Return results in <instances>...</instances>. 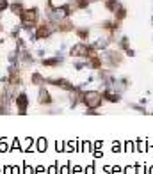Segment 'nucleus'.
<instances>
[{"label":"nucleus","mask_w":153,"mask_h":174,"mask_svg":"<svg viewBox=\"0 0 153 174\" xmlns=\"http://www.w3.org/2000/svg\"><path fill=\"white\" fill-rule=\"evenodd\" d=\"M125 147H126V151H132V149H134V144H132V142H126Z\"/></svg>","instance_id":"nucleus-19"},{"label":"nucleus","mask_w":153,"mask_h":174,"mask_svg":"<svg viewBox=\"0 0 153 174\" xmlns=\"http://www.w3.org/2000/svg\"><path fill=\"white\" fill-rule=\"evenodd\" d=\"M20 18H21L25 27H34L36 21H37V11L36 9H27V11H23L20 14Z\"/></svg>","instance_id":"nucleus-2"},{"label":"nucleus","mask_w":153,"mask_h":174,"mask_svg":"<svg viewBox=\"0 0 153 174\" xmlns=\"http://www.w3.org/2000/svg\"><path fill=\"white\" fill-rule=\"evenodd\" d=\"M39 103H52V98H50V94H48L47 89H41L39 91Z\"/></svg>","instance_id":"nucleus-6"},{"label":"nucleus","mask_w":153,"mask_h":174,"mask_svg":"<svg viewBox=\"0 0 153 174\" xmlns=\"http://www.w3.org/2000/svg\"><path fill=\"white\" fill-rule=\"evenodd\" d=\"M87 50H89V48H87V46H84V45H77V46H73L71 48V55H87Z\"/></svg>","instance_id":"nucleus-4"},{"label":"nucleus","mask_w":153,"mask_h":174,"mask_svg":"<svg viewBox=\"0 0 153 174\" xmlns=\"http://www.w3.org/2000/svg\"><path fill=\"white\" fill-rule=\"evenodd\" d=\"M43 172H45V167H43V165H37V169H36V174H43Z\"/></svg>","instance_id":"nucleus-18"},{"label":"nucleus","mask_w":153,"mask_h":174,"mask_svg":"<svg viewBox=\"0 0 153 174\" xmlns=\"http://www.w3.org/2000/svg\"><path fill=\"white\" fill-rule=\"evenodd\" d=\"M48 174H57V163L50 167V170H48Z\"/></svg>","instance_id":"nucleus-16"},{"label":"nucleus","mask_w":153,"mask_h":174,"mask_svg":"<svg viewBox=\"0 0 153 174\" xmlns=\"http://www.w3.org/2000/svg\"><path fill=\"white\" fill-rule=\"evenodd\" d=\"M11 149H20V140H18V139H14V142H13Z\"/></svg>","instance_id":"nucleus-14"},{"label":"nucleus","mask_w":153,"mask_h":174,"mask_svg":"<svg viewBox=\"0 0 153 174\" xmlns=\"http://www.w3.org/2000/svg\"><path fill=\"white\" fill-rule=\"evenodd\" d=\"M41 82H43V78H41V76L36 73V75L32 76V83H41Z\"/></svg>","instance_id":"nucleus-12"},{"label":"nucleus","mask_w":153,"mask_h":174,"mask_svg":"<svg viewBox=\"0 0 153 174\" xmlns=\"http://www.w3.org/2000/svg\"><path fill=\"white\" fill-rule=\"evenodd\" d=\"M16 107H20V110H21V112L25 110V107H27V96H25L23 93H21V94L16 98Z\"/></svg>","instance_id":"nucleus-5"},{"label":"nucleus","mask_w":153,"mask_h":174,"mask_svg":"<svg viewBox=\"0 0 153 174\" xmlns=\"http://www.w3.org/2000/svg\"><path fill=\"white\" fill-rule=\"evenodd\" d=\"M4 9H7V2L6 0H0V11H4Z\"/></svg>","instance_id":"nucleus-15"},{"label":"nucleus","mask_w":153,"mask_h":174,"mask_svg":"<svg viewBox=\"0 0 153 174\" xmlns=\"http://www.w3.org/2000/svg\"><path fill=\"white\" fill-rule=\"evenodd\" d=\"M85 174H94V167H93V165H89V167L85 169Z\"/></svg>","instance_id":"nucleus-17"},{"label":"nucleus","mask_w":153,"mask_h":174,"mask_svg":"<svg viewBox=\"0 0 153 174\" xmlns=\"http://www.w3.org/2000/svg\"><path fill=\"white\" fill-rule=\"evenodd\" d=\"M48 36H50V27H48V25H41V27L37 29V32H36V37H37V39L48 37Z\"/></svg>","instance_id":"nucleus-3"},{"label":"nucleus","mask_w":153,"mask_h":174,"mask_svg":"<svg viewBox=\"0 0 153 174\" xmlns=\"http://www.w3.org/2000/svg\"><path fill=\"white\" fill-rule=\"evenodd\" d=\"M84 151H91V144L89 142H84Z\"/></svg>","instance_id":"nucleus-20"},{"label":"nucleus","mask_w":153,"mask_h":174,"mask_svg":"<svg viewBox=\"0 0 153 174\" xmlns=\"http://www.w3.org/2000/svg\"><path fill=\"white\" fill-rule=\"evenodd\" d=\"M59 60L57 59H50V60H43V64H45V66H55Z\"/></svg>","instance_id":"nucleus-11"},{"label":"nucleus","mask_w":153,"mask_h":174,"mask_svg":"<svg viewBox=\"0 0 153 174\" xmlns=\"http://www.w3.org/2000/svg\"><path fill=\"white\" fill-rule=\"evenodd\" d=\"M23 174H34V169H32V167H30L27 162L23 163Z\"/></svg>","instance_id":"nucleus-8"},{"label":"nucleus","mask_w":153,"mask_h":174,"mask_svg":"<svg viewBox=\"0 0 153 174\" xmlns=\"http://www.w3.org/2000/svg\"><path fill=\"white\" fill-rule=\"evenodd\" d=\"M37 151H47V139H39L37 140Z\"/></svg>","instance_id":"nucleus-7"},{"label":"nucleus","mask_w":153,"mask_h":174,"mask_svg":"<svg viewBox=\"0 0 153 174\" xmlns=\"http://www.w3.org/2000/svg\"><path fill=\"white\" fill-rule=\"evenodd\" d=\"M11 147L6 144V139H0V151H9Z\"/></svg>","instance_id":"nucleus-9"},{"label":"nucleus","mask_w":153,"mask_h":174,"mask_svg":"<svg viewBox=\"0 0 153 174\" xmlns=\"http://www.w3.org/2000/svg\"><path fill=\"white\" fill-rule=\"evenodd\" d=\"M84 103L89 107V108H94V107H100L102 103V94L96 93V91H89L84 94Z\"/></svg>","instance_id":"nucleus-1"},{"label":"nucleus","mask_w":153,"mask_h":174,"mask_svg":"<svg viewBox=\"0 0 153 174\" xmlns=\"http://www.w3.org/2000/svg\"><path fill=\"white\" fill-rule=\"evenodd\" d=\"M77 34H78V36H80L82 39H85V37H87V34H89V32H87V30H84V29H82V30H78Z\"/></svg>","instance_id":"nucleus-13"},{"label":"nucleus","mask_w":153,"mask_h":174,"mask_svg":"<svg viewBox=\"0 0 153 174\" xmlns=\"http://www.w3.org/2000/svg\"><path fill=\"white\" fill-rule=\"evenodd\" d=\"M11 9H13L14 13H18V14L23 13V9H21V6H20V4H13V6H11Z\"/></svg>","instance_id":"nucleus-10"},{"label":"nucleus","mask_w":153,"mask_h":174,"mask_svg":"<svg viewBox=\"0 0 153 174\" xmlns=\"http://www.w3.org/2000/svg\"><path fill=\"white\" fill-rule=\"evenodd\" d=\"M55 147H57V151H62V147H64V144H62V142H57V144H55Z\"/></svg>","instance_id":"nucleus-21"}]
</instances>
